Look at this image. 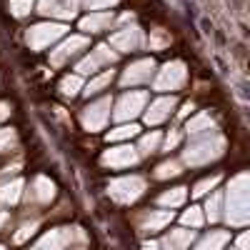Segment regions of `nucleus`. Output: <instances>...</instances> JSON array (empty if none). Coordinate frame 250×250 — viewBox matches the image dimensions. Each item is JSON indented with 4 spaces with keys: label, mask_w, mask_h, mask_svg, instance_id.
<instances>
[{
    "label": "nucleus",
    "mask_w": 250,
    "mask_h": 250,
    "mask_svg": "<svg viewBox=\"0 0 250 250\" xmlns=\"http://www.w3.org/2000/svg\"><path fill=\"white\" fill-rule=\"evenodd\" d=\"M250 178L248 173H240L230 180V188H228V208H225V218L230 225L243 228L250 220Z\"/></svg>",
    "instance_id": "nucleus-1"
},
{
    "label": "nucleus",
    "mask_w": 250,
    "mask_h": 250,
    "mask_svg": "<svg viewBox=\"0 0 250 250\" xmlns=\"http://www.w3.org/2000/svg\"><path fill=\"white\" fill-rule=\"evenodd\" d=\"M225 150V138L218 133H208L205 138H198L195 143L188 145V150H183V163L185 165H205L215 158H220Z\"/></svg>",
    "instance_id": "nucleus-2"
},
{
    "label": "nucleus",
    "mask_w": 250,
    "mask_h": 250,
    "mask_svg": "<svg viewBox=\"0 0 250 250\" xmlns=\"http://www.w3.org/2000/svg\"><path fill=\"white\" fill-rule=\"evenodd\" d=\"M145 190V180L140 175H128V178H118L108 185V195L115 203H135Z\"/></svg>",
    "instance_id": "nucleus-3"
},
{
    "label": "nucleus",
    "mask_w": 250,
    "mask_h": 250,
    "mask_svg": "<svg viewBox=\"0 0 250 250\" xmlns=\"http://www.w3.org/2000/svg\"><path fill=\"white\" fill-rule=\"evenodd\" d=\"M65 30L68 28L62 25V23H40V25L30 28L25 38H28V45L33 50H43L50 43H55L58 38H62V33H65Z\"/></svg>",
    "instance_id": "nucleus-4"
},
{
    "label": "nucleus",
    "mask_w": 250,
    "mask_h": 250,
    "mask_svg": "<svg viewBox=\"0 0 250 250\" xmlns=\"http://www.w3.org/2000/svg\"><path fill=\"white\" fill-rule=\"evenodd\" d=\"M110 105H113L110 98H100V100L90 103V105L83 110V125H85V130L95 133V130L105 128V123L110 118Z\"/></svg>",
    "instance_id": "nucleus-5"
},
{
    "label": "nucleus",
    "mask_w": 250,
    "mask_h": 250,
    "mask_svg": "<svg viewBox=\"0 0 250 250\" xmlns=\"http://www.w3.org/2000/svg\"><path fill=\"white\" fill-rule=\"evenodd\" d=\"M145 103H148V93H143V90L125 93L115 105V120H133L135 115L145 110Z\"/></svg>",
    "instance_id": "nucleus-6"
},
{
    "label": "nucleus",
    "mask_w": 250,
    "mask_h": 250,
    "mask_svg": "<svg viewBox=\"0 0 250 250\" xmlns=\"http://www.w3.org/2000/svg\"><path fill=\"white\" fill-rule=\"evenodd\" d=\"M185 65L180 60H173V62H165L163 70L158 73L155 78V90H178L183 83H185Z\"/></svg>",
    "instance_id": "nucleus-7"
},
{
    "label": "nucleus",
    "mask_w": 250,
    "mask_h": 250,
    "mask_svg": "<svg viewBox=\"0 0 250 250\" xmlns=\"http://www.w3.org/2000/svg\"><path fill=\"white\" fill-rule=\"evenodd\" d=\"M138 150L130 148V145H118V148H110L103 153V165L108 168H130V165L138 163Z\"/></svg>",
    "instance_id": "nucleus-8"
},
{
    "label": "nucleus",
    "mask_w": 250,
    "mask_h": 250,
    "mask_svg": "<svg viewBox=\"0 0 250 250\" xmlns=\"http://www.w3.org/2000/svg\"><path fill=\"white\" fill-rule=\"evenodd\" d=\"M113 60H115V53H110L108 45H100V48L93 50V55H88L85 60L78 62V75H90V73H95L100 65H110Z\"/></svg>",
    "instance_id": "nucleus-9"
},
{
    "label": "nucleus",
    "mask_w": 250,
    "mask_h": 250,
    "mask_svg": "<svg viewBox=\"0 0 250 250\" xmlns=\"http://www.w3.org/2000/svg\"><path fill=\"white\" fill-rule=\"evenodd\" d=\"M153 70H155V62L150 60V58H145V60H138V62H133V65L123 73V78H120V83L125 88L128 85H138V83H145V80H150V75H153Z\"/></svg>",
    "instance_id": "nucleus-10"
},
{
    "label": "nucleus",
    "mask_w": 250,
    "mask_h": 250,
    "mask_svg": "<svg viewBox=\"0 0 250 250\" xmlns=\"http://www.w3.org/2000/svg\"><path fill=\"white\" fill-rule=\"evenodd\" d=\"M83 48H88V40L83 38V35H70L65 43H62L58 50H53L50 53V62L53 65H60V62H65L68 58H73V55H78Z\"/></svg>",
    "instance_id": "nucleus-11"
},
{
    "label": "nucleus",
    "mask_w": 250,
    "mask_h": 250,
    "mask_svg": "<svg viewBox=\"0 0 250 250\" xmlns=\"http://www.w3.org/2000/svg\"><path fill=\"white\" fill-rule=\"evenodd\" d=\"M140 40H143V35H140V30L133 25V28H123V30H118L115 35H110V45H113L115 50H120V53H130V50H135V48L140 45Z\"/></svg>",
    "instance_id": "nucleus-12"
},
{
    "label": "nucleus",
    "mask_w": 250,
    "mask_h": 250,
    "mask_svg": "<svg viewBox=\"0 0 250 250\" xmlns=\"http://www.w3.org/2000/svg\"><path fill=\"white\" fill-rule=\"evenodd\" d=\"M70 240H73V230H70V228H58V230H50L48 235L40 238L33 250H62Z\"/></svg>",
    "instance_id": "nucleus-13"
},
{
    "label": "nucleus",
    "mask_w": 250,
    "mask_h": 250,
    "mask_svg": "<svg viewBox=\"0 0 250 250\" xmlns=\"http://www.w3.org/2000/svg\"><path fill=\"white\" fill-rule=\"evenodd\" d=\"M175 108V98L170 95V98H158L153 105L145 110V123L148 125H158V123H163L165 118L170 115V110Z\"/></svg>",
    "instance_id": "nucleus-14"
},
{
    "label": "nucleus",
    "mask_w": 250,
    "mask_h": 250,
    "mask_svg": "<svg viewBox=\"0 0 250 250\" xmlns=\"http://www.w3.org/2000/svg\"><path fill=\"white\" fill-rule=\"evenodd\" d=\"M190 243H193V230H170L158 248H163V250H185Z\"/></svg>",
    "instance_id": "nucleus-15"
},
{
    "label": "nucleus",
    "mask_w": 250,
    "mask_h": 250,
    "mask_svg": "<svg viewBox=\"0 0 250 250\" xmlns=\"http://www.w3.org/2000/svg\"><path fill=\"white\" fill-rule=\"evenodd\" d=\"M110 23H113V15H110V13H90L88 18L80 20V30L98 33V30H105Z\"/></svg>",
    "instance_id": "nucleus-16"
},
{
    "label": "nucleus",
    "mask_w": 250,
    "mask_h": 250,
    "mask_svg": "<svg viewBox=\"0 0 250 250\" xmlns=\"http://www.w3.org/2000/svg\"><path fill=\"white\" fill-rule=\"evenodd\" d=\"M33 198L38 203H50L55 198V185L45 178V175H38L33 183Z\"/></svg>",
    "instance_id": "nucleus-17"
},
{
    "label": "nucleus",
    "mask_w": 250,
    "mask_h": 250,
    "mask_svg": "<svg viewBox=\"0 0 250 250\" xmlns=\"http://www.w3.org/2000/svg\"><path fill=\"white\" fill-rule=\"evenodd\" d=\"M170 220H173V213H168V210H158V213H150L148 218L143 220L140 230H145V233H155V230H163V228L168 225Z\"/></svg>",
    "instance_id": "nucleus-18"
},
{
    "label": "nucleus",
    "mask_w": 250,
    "mask_h": 250,
    "mask_svg": "<svg viewBox=\"0 0 250 250\" xmlns=\"http://www.w3.org/2000/svg\"><path fill=\"white\" fill-rule=\"evenodd\" d=\"M228 240H230V235H228L225 230H213L210 235H205V238L195 245V250H223Z\"/></svg>",
    "instance_id": "nucleus-19"
},
{
    "label": "nucleus",
    "mask_w": 250,
    "mask_h": 250,
    "mask_svg": "<svg viewBox=\"0 0 250 250\" xmlns=\"http://www.w3.org/2000/svg\"><path fill=\"white\" fill-rule=\"evenodd\" d=\"M20 193H23V180H10L5 185H0V203L13 205V203H18Z\"/></svg>",
    "instance_id": "nucleus-20"
},
{
    "label": "nucleus",
    "mask_w": 250,
    "mask_h": 250,
    "mask_svg": "<svg viewBox=\"0 0 250 250\" xmlns=\"http://www.w3.org/2000/svg\"><path fill=\"white\" fill-rule=\"evenodd\" d=\"M110 80H113V70H105V73L95 75L88 85H85V95H88V98H90V95H98L100 90H105V88L110 85Z\"/></svg>",
    "instance_id": "nucleus-21"
},
{
    "label": "nucleus",
    "mask_w": 250,
    "mask_h": 250,
    "mask_svg": "<svg viewBox=\"0 0 250 250\" xmlns=\"http://www.w3.org/2000/svg\"><path fill=\"white\" fill-rule=\"evenodd\" d=\"M185 198H188V190H185V188H173V190L163 193V195L158 198V203L165 205V208H178V205L185 203Z\"/></svg>",
    "instance_id": "nucleus-22"
},
{
    "label": "nucleus",
    "mask_w": 250,
    "mask_h": 250,
    "mask_svg": "<svg viewBox=\"0 0 250 250\" xmlns=\"http://www.w3.org/2000/svg\"><path fill=\"white\" fill-rule=\"evenodd\" d=\"M215 128V123H213V118L208 115V113H200V115H195L190 123H188V133H203V130H213Z\"/></svg>",
    "instance_id": "nucleus-23"
},
{
    "label": "nucleus",
    "mask_w": 250,
    "mask_h": 250,
    "mask_svg": "<svg viewBox=\"0 0 250 250\" xmlns=\"http://www.w3.org/2000/svg\"><path fill=\"white\" fill-rule=\"evenodd\" d=\"M80 88H83V78L80 75H68V78H62V83H60V93L65 95V98L78 95Z\"/></svg>",
    "instance_id": "nucleus-24"
},
{
    "label": "nucleus",
    "mask_w": 250,
    "mask_h": 250,
    "mask_svg": "<svg viewBox=\"0 0 250 250\" xmlns=\"http://www.w3.org/2000/svg\"><path fill=\"white\" fill-rule=\"evenodd\" d=\"M138 125L135 123H130V125H120V128H115V130H110L108 133V140H130L133 135H138Z\"/></svg>",
    "instance_id": "nucleus-25"
},
{
    "label": "nucleus",
    "mask_w": 250,
    "mask_h": 250,
    "mask_svg": "<svg viewBox=\"0 0 250 250\" xmlns=\"http://www.w3.org/2000/svg\"><path fill=\"white\" fill-rule=\"evenodd\" d=\"M170 45V35L165 30H153L150 33V50H163Z\"/></svg>",
    "instance_id": "nucleus-26"
},
{
    "label": "nucleus",
    "mask_w": 250,
    "mask_h": 250,
    "mask_svg": "<svg viewBox=\"0 0 250 250\" xmlns=\"http://www.w3.org/2000/svg\"><path fill=\"white\" fill-rule=\"evenodd\" d=\"M158 145H160V133H150V135H145L143 140H140V153H153V150H158Z\"/></svg>",
    "instance_id": "nucleus-27"
},
{
    "label": "nucleus",
    "mask_w": 250,
    "mask_h": 250,
    "mask_svg": "<svg viewBox=\"0 0 250 250\" xmlns=\"http://www.w3.org/2000/svg\"><path fill=\"white\" fill-rule=\"evenodd\" d=\"M183 223L185 225H190V228H200L203 225V213H200V208H190V210H185L183 213Z\"/></svg>",
    "instance_id": "nucleus-28"
},
{
    "label": "nucleus",
    "mask_w": 250,
    "mask_h": 250,
    "mask_svg": "<svg viewBox=\"0 0 250 250\" xmlns=\"http://www.w3.org/2000/svg\"><path fill=\"white\" fill-rule=\"evenodd\" d=\"M180 173V163H175V160H170V163H163L160 168L155 170V178H173V175H178Z\"/></svg>",
    "instance_id": "nucleus-29"
},
{
    "label": "nucleus",
    "mask_w": 250,
    "mask_h": 250,
    "mask_svg": "<svg viewBox=\"0 0 250 250\" xmlns=\"http://www.w3.org/2000/svg\"><path fill=\"white\" fill-rule=\"evenodd\" d=\"M30 8H33V0H10V13H13L15 18L28 15Z\"/></svg>",
    "instance_id": "nucleus-30"
},
{
    "label": "nucleus",
    "mask_w": 250,
    "mask_h": 250,
    "mask_svg": "<svg viewBox=\"0 0 250 250\" xmlns=\"http://www.w3.org/2000/svg\"><path fill=\"white\" fill-rule=\"evenodd\" d=\"M218 180H220V175H213V178L200 180V183L193 188V195H203V193H208V190H213V188L218 185Z\"/></svg>",
    "instance_id": "nucleus-31"
},
{
    "label": "nucleus",
    "mask_w": 250,
    "mask_h": 250,
    "mask_svg": "<svg viewBox=\"0 0 250 250\" xmlns=\"http://www.w3.org/2000/svg\"><path fill=\"white\" fill-rule=\"evenodd\" d=\"M208 218H210V223H215L218 218H220V195L215 193V195H210V200H208Z\"/></svg>",
    "instance_id": "nucleus-32"
},
{
    "label": "nucleus",
    "mask_w": 250,
    "mask_h": 250,
    "mask_svg": "<svg viewBox=\"0 0 250 250\" xmlns=\"http://www.w3.org/2000/svg\"><path fill=\"white\" fill-rule=\"evenodd\" d=\"M13 143H15V130L13 128H3V130H0V153L10 150Z\"/></svg>",
    "instance_id": "nucleus-33"
},
{
    "label": "nucleus",
    "mask_w": 250,
    "mask_h": 250,
    "mask_svg": "<svg viewBox=\"0 0 250 250\" xmlns=\"http://www.w3.org/2000/svg\"><path fill=\"white\" fill-rule=\"evenodd\" d=\"M38 228V223H25L23 228H20V230L15 233V243H23V240H28L30 235H33V230Z\"/></svg>",
    "instance_id": "nucleus-34"
},
{
    "label": "nucleus",
    "mask_w": 250,
    "mask_h": 250,
    "mask_svg": "<svg viewBox=\"0 0 250 250\" xmlns=\"http://www.w3.org/2000/svg\"><path fill=\"white\" fill-rule=\"evenodd\" d=\"M58 0H40V13H45V15H55L58 13Z\"/></svg>",
    "instance_id": "nucleus-35"
},
{
    "label": "nucleus",
    "mask_w": 250,
    "mask_h": 250,
    "mask_svg": "<svg viewBox=\"0 0 250 250\" xmlns=\"http://www.w3.org/2000/svg\"><path fill=\"white\" fill-rule=\"evenodd\" d=\"M118 3V0H88V5L93 10H100V8H113Z\"/></svg>",
    "instance_id": "nucleus-36"
},
{
    "label": "nucleus",
    "mask_w": 250,
    "mask_h": 250,
    "mask_svg": "<svg viewBox=\"0 0 250 250\" xmlns=\"http://www.w3.org/2000/svg\"><path fill=\"white\" fill-rule=\"evenodd\" d=\"M178 145V133H170L168 138H165V150H173Z\"/></svg>",
    "instance_id": "nucleus-37"
},
{
    "label": "nucleus",
    "mask_w": 250,
    "mask_h": 250,
    "mask_svg": "<svg viewBox=\"0 0 250 250\" xmlns=\"http://www.w3.org/2000/svg\"><path fill=\"white\" fill-rule=\"evenodd\" d=\"M238 250H250V238H248V233H243V235L238 238Z\"/></svg>",
    "instance_id": "nucleus-38"
},
{
    "label": "nucleus",
    "mask_w": 250,
    "mask_h": 250,
    "mask_svg": "<svg viewBox=\"0 0 250 250\" xmlns=\"http://www.w3.org/2000/svg\"><path fill=\"white\" fill-rule=\"evenodd\" d=\"M190 110H193V105H190V103H188V105H185V108L180 110V118H185V115H188V113H190Z\"/></svg>",
    "instance_id": "nucleus-39"
},
{
    "label": "nucleus",
    "mask_w": 250,
    "mask_h": 250,
    "mask_svg": "<svg viewBox=\"0 0 250 250\" xmlns=\"http://www.w3.org/2000/svg\"><path fill=\"white\" fill-rule=\"evenodd\" d=\"M143 250H158V243H145Z\"/></svg>",
    "instance_id": "nucleus-40"
},
{
    "label": "nucleus",
    "mask_w": 250,
    "mask_h": 250,
    "mask_svg": "<svg viewBox=\"0 0 250 250\" xmlns=\"http://www.w3.org/2000/svg\"><path fill=\"white\" fill-rule=\"evenodd\" d=\"M80 3H83V0H68V8H73V10H75Z\"/></svg>",
    "instance_id": "nucleus-41"
},
{
    "label": "nucleus",
    "mask_w": 250,
    "mask_h": 250,
    "mask_svg": "<svg viewBox=\"0 0 250 250\" xmlns=\"http://www.w3.org/2000/svg\"><path fill=\"white\" fill-rule=\"evenodd\" d=\"M5 223V213H0V225H3Z\"/></svg>",
    "instance_id": "nucleus-42"
},
{
    "label": "nucleus",
    "mask_w": 250,
    "mask_h": 250,
    "mask_svg": "<svg viewBox=\"0 0 250 250\" xmlns=\"http://www.w3.org/2000/svg\"><path fill=\"white\" fill-rule=\"evenodd\" d=\"M0 250H5V248H3V245H0Z\"/></svg>",
    "instance_id": "nucleus-43"
}]
</instances>
